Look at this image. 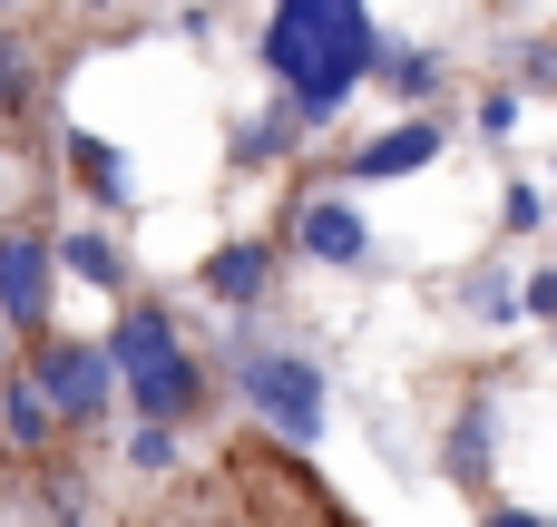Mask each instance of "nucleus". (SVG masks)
<instances>
[{
  "label": "nucleus",
  "instance_id": "11",
  "mask_svg": "<svg viewBox=\"0 0 557 527\" xmlns=\"http://www.w3.org/2000/svg\"><path fill=\"white\" fill-rule=\"evenodd\" d=\"M372 78H382L401 108H431V98H441V59H431V49H392V39H382V49H372Z\"/></svg>",
  "mask_w": 557,
  "mask_h": 527
},
{
  "label": "nucleus",
  "instance_id": "1",
  "mask_svg": "<svg viewBox=\"0 0 557 527\" xmlns=\"http://www.w3.org/2000/svg\"><path fill=\"white\" fill-rule=\"evenodd\" d=\"M372 49H382V29L362 0H274V20H264V68L304 127L343 117V98L372 78Z\"/></svg>",
  "mask_w": 557,
  "mask_h": 527
},
{
  "label": "nucleus",
  "instance_id": "2",
  "mask_svg": "<svg viewBox=\"0 0 557 527\" xmlns=\"http://www.w3.org/2000/svg\"><path fill=\"white\" fill-rule=\"evenodd\" d=\"M108 362H117V391L137 401V421H196L206 411V362H196V342L176 332V313L166 303H117V323H108Z\"/></svg>",
  "mask_w": 557,
  "mask_h": 527
},
{
  "label": "nucleus",
  "instance_id": "20",
  "mask_svg": "<svg viewBox=\"0 0 557 527\" xmlns=\"http://www.w3.org/2000/svg\"><path fill=\"white\" fill-rule=\"evenodd\" d=\"M509 225H519V235L548 225V196H539V186H509Z\"/></svg>",
  "mask_w": 557,
  "mask_h": 527
},
{
  "label": "nucleus",
  "instance_id": "13",
  "mask_svg": "<svg viewBox=\"0 0 557 527\" xmlns=\"http://www.w3.org/2000/svg\"><path fill=\"white\" fill-rule=\"evenodd\" d=\"M294 137H304V117L294 108H264V117L235 127V166H274V156H294Z\"/></svg>",
  "mask_w": 557,
  "mask_h": 527
},
{
  "label": "nucleus",
  "instance_id": "17",
  "mask_svg": "<svg viewBox=\"0 0 557 527\" xmlns=\"http://www.w3.org/2000/svg\"><path fill=\"white\" fill-rule=\"evenodd\" d=\"M470 303H480V323H509V313H519V293H509V274H480V284H470Z\"/></svg>",
  "mask_w": 557,
  "mask_h": 527
},
{
  "label": "nucleus",
  "instance_id": "16",
  "mask_svg": "<svg viewBox=\"0 0 557 527\" xmlns=\"http://www.w3.org/2000/svg\"><path fill=\"white\" fill-rule=\"evenodd\" d=\"M127 469H176V421H137V440H127Z\"/></svg>",
  "mask_w": 557,
  "mask_h": 527
},
{
  "label": "nucleus",
  "instance_id": "7",
  "mask_svg": "<svg viewBox=\"0 0 557 527\" xmlns=\"http://www.w3.org/2000/svg\"><path fill=\"white\" fill-rule=\"evenodd\" d=\"M441 156V117L431 108H411L401 127H382L372 147H352V186H382V176H421Z\"/></svg>",
  "mask_w": 557,
  "mask_h": 527
},
{
  "label": "nucleus",
  "instance_id": "6",
  "mask_svg": "<svg viewBox=\"0 0 557 527\" xmlns=\"http://www.w3.org/2000/svg\"><path fill=\"white\" fill-rule=\"evenodd\" d=\"M294 254H313V264H362V254H372L362 205H352V196H304V205H294Z\"/></svg>",
  "mask_w": 557,
  "mask_h": 527
},
{
  "label": "nucleus",
  "instance_id": "14",
  "mask_svg": "<svg viewBox=\"0 0 557 527\" xmlns=\"http://www.w3.org/2000/svg\"><path fill=\"white\" fill-rule=\"evenodd\" d=\"M39 108V59L20 29H0V117H29Z\"/></svg>",
  "mask_w": 557,
  "mask_h": 527
},
{
  "label": "nucleus",
  "instance_id": "10",
  "mask_svg": "<svg viewBox=\"0 0 557 527\" xmlns=\"http://www.w3.org/2000/svg\"><path fill=\"white\" fill-rule=\"evenodd\" d=\"M49 254H59V274H78L88 293H127V254H117L108 235H88V225H78V235H59Z\"/></svg>",
  "mask_w": 557,
  "mask_h": 527
},
{
  "label": "nucleus",
  "instance_id": "18",
  "mask_svg": "<svg viewBox=\"0 0 557 527\" xmlns=\"http://www.w3.org/2000/svg\"><path fill=\"white\" fill-rule=\"evenodd\" d=\"M509 127H519V88H490L480 98V137H509Z\"/></svg>",
  "mask_w": 557,
  "mask_h": 527
},
{
  "label": "nucleus",
  "instance_id": "9",
  "mask_svg": "<svg viewBox=\"0 0 557 527\" xmlns=\"http://www.w3.org/2000/svg\"><path fill=\"white\" fill-rule=\"evenodd\" d=\"M0 450L10 460H49L59 450V411L39 401V381L20 362H0Z\"/></svg>",
  "mask_w": 557,
  "mask_h": 527
},
{
  "label": "nucleus",
  "instance_id": "21",
  "mask_svg": "<svg viewBox=\"0 0 557 527\" xmlns=\"http://www.w3.org/2000/svg\"><path fill=\"white\" fill-rule=\"evenodd\" d=\"M480 527H557V518H539V509H490Z\"/></svg>",
  "mask_w": 557,
  "mask_h": 527
},
{
  "label": "nucleus",
  "instance_id": "4",
  "mask_svg": "<svg viewBox=\"0 0 557 527\" xmlns=\"http://www.w3.org/2000/svg\"><path fill=\"white\" fill-rule=\"evenodd\" d=\"M29 381H39V401L59 411V430L78 440V430H98L108 411H117V362H108V342H78V332H29V362H20Z\"/></svg>",
  "mask_w": 557,
  "mask_h": 527
},
{
  "label": "nucleus",
  "instance_id": "5",
  "mask_svg": "<svg viewBox=\"0 0 557 527\" xmlns=\"http://www.w3.org/2000/svg\"><path fill=\"white\" fill-rule=\"evenodd\" d=\"M49 313H59V254H49V235L39 225H0V332L29 342V332H49Z\"/></svg>",
  "mask_w": 557,
  "mask_h": 527
},
{
  "label": "nucleus",
  "instance_id": "12",
  "mask_svg": "<svg viewBox=\"0 0 557 527\" xmlns=\"http://www.w3.org/2000/svg\"><path fill=\"white\" fill-rule=\"evenodd\" d=\"M69 176H78L108 215L127 205V166H117V147H108V137H88V127H69Z\"/></svg>",
  "mask_w": 557,
  "mask_h": 527
},
{
  "label": "nucleus",
  "instance_id": "8",
  "mask_svg": "<svg viewBox=\"0 0 557 527\" xmlns=\"http://www.w3.org/2000/svg\"><path fill=\"white\" fill-rule=\"evenodd\" d=\"M196 284H206V303L245 313V303H264V293H274V244H264V235H245V244H215V254L196 264Z\"/></svg>",
  "mask_w": 557,
  "mask_h": 527
},
{
  "label": "nucleus",
  "instance_id": "19",
  "mask_svg": "<svg viewBox=\"0 0 557 527\" xmlns=\"http://www.w3.org/2000/svg\"><path fill=\"white\" fill-rule=\"evenodd\" d=\"M519 313H539V323H557V264H548V274H529V284H519Z\"/></svg>",
  "mask_w": 557,
  "mask_h": 527
},
{
  "label": "nucleus",
  "instance_id": "23",
  "mask_svg": "<svg viewBox=\"0 0 557 527\" xmlns=\"http://www.w3.org/2000/svg\"><path fill=\"white\" fill-rule=\"evenodd\" d=\"M0 10H20V0H0Z\"/></svg>",
  "mask_w": 557,
  "mask_h": 527
},
{
  "label": "nucleus",
  "instance_id": "3",
  "mask_svg": "<svg viewBox=\"0 0 557 527\" xmlns=\"http://www.w3.org/2000/svg\"><path fill=\"white\" fill-rule=\"evenodd\" d=\"M235 391H245V411H255L274 440H294V450L323 440V411H333L323 362H304V352H284V342H235Z\"/></svg>",
  "mask_w": 557,
  "mask_h": 527
},
{
  "label": "nucleus",
  "instance_id": "15",
  "mask_svg": "<svg viewBox=\"0 0 557 527\" xmlns=\"http://www.w3.org/2000/svg\"><path fill=\"white\" fill-rule=\"evenodd\" d=\"M450 469L480 489L490 479V401H460V421H450Z\"/></svg>",
  "mask_w": 557,
  "mask_h": 527
},
{
  "label": "nucleus",
  "instance_id": "22",
  "mask_svg": "<svg viewBox=\"0 0 557 527\" xmlns=\"http://www.w3.org/2000/svg\"><path fill=\"white\" fill-rule=\"evenodd\" d=\"M0 362H10V332H0Z\"/></svg>",
  "mask_w": 557,
  "mask_h": 527
}]
</instances>
